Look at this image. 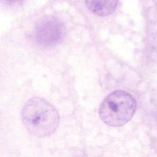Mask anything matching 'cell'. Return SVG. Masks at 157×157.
Segmentation results:
<instances>
[{
    "label": "cell",
    "instance_id": "cell-2",
    "mask_svg": "<svg viewBox=\"0 0 157 157\" xmlns=\"http://www.w3.org/2000/svg\"><path fill=\"white\" fill-rule=\"evenodd\" d=\"M136 101L128 93L113 92L101 104L99 114L103 122L109 126L119 127L127 123L135 113Z\"/></svg>",
    "mask_w": 157,
    "mask_h": 157
},
{
    "label": "cell",
    "instance_id": "cell-1",
    "mask_svg": "<svg viewBox=\"0 0 157 157\" xmlns=\"http://www.w3.org/2000/svg\"><path fill=\"white\" fill-rule=\"evenodd\" d=\"M22 118L27 130L38 137L53 134L60 121L56 108L47 101L39 97L32 98L25 105Z\"/></svg>",
    "mask_w": 157,
    "mask_h": 157
},
{
    "label": "cell",
    "instance_id": "cell-3",
    "mask_svg": "<svg viewBox=\"0 0 157 157\" xmlns=\"http://www.w3.org/2000/svg\"><path fill=\"white\" fill-rule=\"evenodd\" d=\"M64 33L62 23L54 17L43 19L36 27V39L43 45H52L59 43L62 40Z\"/></svg>",
    "mask_w": 157,
    "mask_h": 157
},
{
    "label": "cell",
    "instance_id": "cell-5",
    "mask_svg": "<svg viewBox=\"0 0 157 157\" xmlns=\"http://www.w3.org/2000/svg\"><path fill=\"white\" fill-rule=\"evenodd\" d=\"M6 1L8 2H11V3H13V2H17L21 0H6Z\"/></svg>",
    "mask_w": 157,
    "mask_h": 157
},
{
    "label": "cell",
    "instance_id": "cell-4",
    "mask_svg": "<svg viewBox=\"0 0 157 157\" xmlns=\"http://www.w3.org/2000/svg\"><path fill=\"white\" fill-rule=\"evenodd\" d=\"M118 0H85L88 10L100 17L110 15L114 12Z\"/></svg>",
    "mask_w": 157,
    "mask_h": 157
}]
</instances>
